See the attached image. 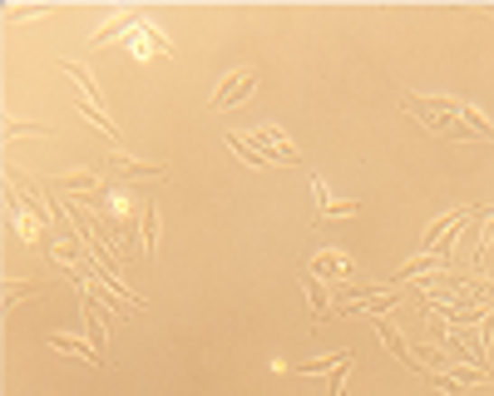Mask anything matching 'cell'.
I'll return each instance as SVG.
<instances>
[{"mask_svg": "<svg viewBox=\"0 0 494 396\" xmlns=\"http://www.w3.org/2000/svg\"><path fill=\"white\" fill-rule=\"evenodd\" d=\"M415 124H425L435 139H475V129L460 124V99H430V95H415L401 104Z\"/></svg>", "mask_w": 494, "mask_h": 396, "instance_id": "obj_1", "label": "cell"}, {"mask_svg": "<svg viewBox=\"0 0 494 396\" xmlns=\"http://www.w3.org/2000/svg\"><path fill=\"white\" fill-rule=\"evenodd\" d=\"M247 139L257 144V149L267 154L272 164H277V169H302V154L292 149L287 139H282V129H277V124H257V129H252Z\"/></svg>", "mask_w": 494, "mask_h": 396, "instance_id": "obj_2", "label": "cell"}, {"mask_svg": "<svg viewBox=\"0 0 494 396\" xmlns=\"http://www.w3.org/2000/svg\"><path fill=\"white\" fill-rule=\"evenodd\" d=\"M307 273H317L322 278V283H361V273H356V263H351V258H346V253H317V258H312V263H307Z\"/></svg>", "mask_w": 494, "mask_h": 396, "instance_id": "obj_3", "label": "cell"}, {"mask_svg": "<svg viewBox=\"0 0 494 396\" xmlns=\"http://www.w3.org/2000/svg\"><path fill=\"white\" fill-rule=\"evenodd\" d=\"M252 85H257V70H233V75L223 80V90H218L213 99H208V109H233V104H243L252 95Z\"/></svg>", "mask_w": 494, "mask_h": 396, "instance_id": "obj_4", "label": "cell"}, {"mask_svg": "<svg viewBox=\"0 0 494 396\" xmlns=\"http://www.w3.org/2000/svg\"><path fill=\"white\" fill-rule=\"evenodd\" d=\"M302 293L312 302V327H327L331 322V283H322L317 273H307V263H302Z\"/></svg>", "mask_w": 494, "mask_h": 396, "instance_id": "obj_5", "label": "cell"}, {"mask_svg": "<svg viewBox=\"0 0 494 396\" xmlns=\"http://www.w3.org/2000/svg\"><path fill=\"white\" fill-rule=\"evenodd\" d=\"M312 198H317V213H312V223H327V218H356V213H361V203H336L317 174H312Z\"/></svg>", "mask_w": 494, "mask_h": 396, "instance_id": "obj_6", "label": "cell"}, {"mask_svg": "<svg viewBox=\"0 0 494 396\" xmlns=\"http://www.w3.org/2000/svg\"><path fill=\"white\" fill-rule=\"evenodd\" d=\"M50 347L55 352H70V357H79V362H89V367H109V362L99 357V347H89V342H79V337H70V332H50Z\"/></svg>", "mask_w": 494, "mask_h": 396, "instance_id": "obj_7", "label": "cell"}, {"mask_svg": "<svg viewBox=\"0 0 494 396\" xmlns=\"http://www.w3.org/2000/svg\"><path fill=\"white\" fill-rule=\"evenodd\" d=\"M139 218H144V258L159 253V198H139Z\"/></svg>", "mask_w": 494, "mask_h": 396, "instance_id": "obj_8", "label": "cell"}, {"mask_svg": "<svg viewBox=\"0 0 494 396\" xmlns=\"http://www.w3.org/2000/svg\"><path fill=\"white\" fill-rule=\"evenodd\" d=\"M104 164H114V174H119L124 184H134V179H159V174H163V164H134V159H124V154H109Z\"/></svg>", "mask_w": 494, "mask_h": 396, "instance_id": "obj_9", "label": "cell"}, {"mask_svg": "<svg viewBox=\"0 0 494 396\" xmlns=\"http://www.w3.org/2000/svg\"><path fill=\"white\" fill-rule=\"evenodd\" d=\"M228 149H233V154H238V159H243V164H252V169H277V164H272L267 154H262L257 144L247 139V134H228Z\"/></svg>", "mask_w": 494, "mask_h": 396, "instance_id": "obj_10", "label": "cell"}, {"mask_svg": "<svg viewBox=\"0 0 494 396\" xmlns=\"http://www.w3.org/2000/svg\"><path fill=\"white\" fill-rule=\"evenodd\" d=\"M60 75H70V80H75V85L84 90V99H89V104H99V109H104V99H99V85H94V75H89V70L79 65V60H60Z\"/></svg>", "mask_w": 494, "mask_h": 396, "instance_id": "obj_11", "label": "cell"}, {"mask_svg": "<svg viewBox=\"0 0 494 396\" xmlns=\"http://www.w3.org/2000/svg\"><path fill=\"white\" fill-rule=\"evenodd\" d=\"M346 357H356V352H336V357H317V362H297V372H327V377H331V372L341 367Z\"/></svg>", "mask_w": 494, "mask_h": 396, "instance_id": "obj_12", "label": "cell"}, {"mask_svg": "<svg viewBox=\"0 0 494 396\" xmlns=\"http://www.w3.org/2000/svg\"><path fill=\"white\" fill-rule=\"evenodd\" d=\"M5 134H10V139H20V134H45V139H50L55 129H50V124H35V119H5Z\"/></svg>", "mask_w": 494, "mask_h": 396, "instance_id": "obj_13", "label": "cell"}, {"mask_svg": "<svg viewBox=\"0 0 494 396\" xmlns=\"http://www.w3.org/2000/svg\"><path fill=\"white\" fill-rule=\"evenodd\" d=\"M139 35H144V40H149V45H154V50H159V55H173V45H168V35H163V30H154V25H149V20H144V25H139Z\"/></svg>", "mask_w": 494, "mask_h": 396, "instance_id": "obj_14", "label": "cell"}, {"mask_svg": "<svg viewBox=\"0 0 494 396\" xmlns=\"http://www.w3.org/2000/svg\"><path fill=\"white\" fill-rule=\"evenodd\" d=\"M30 293H35V288H30V283H10V293H5V307H10V302H15V297H30Z\"/></svg>", "mask_w": 494, "mask_h": 396, "instance_id": "obj_15", "label": "cell"}]
</instances>
